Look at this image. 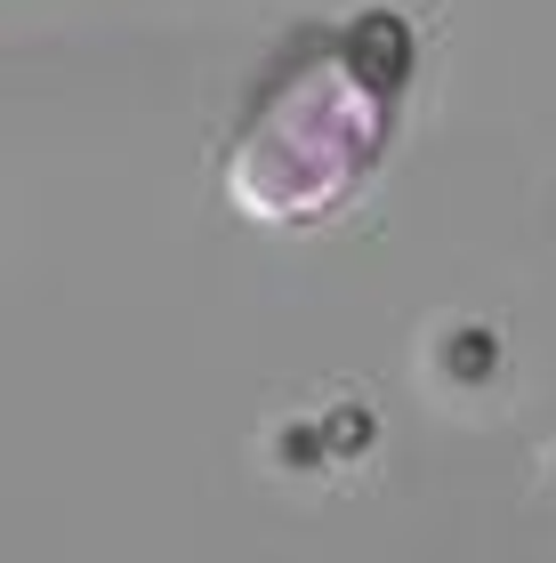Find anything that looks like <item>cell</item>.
Returning a JSON list of instances; mask_svg holds the SVG:
<instances>
[{"label": "cell", "instance_id": "obj_1", "mask_svg": "<svg viewBox=\"0 0 556 563\" xmlns=\"http://www.w3.org/2000/svg\"><path fill=\"white\" fill-rule=\"evenodd\" d=\"M403 41L395 16H356L339 33H307L259 81L218 186L250 225H323L371 186L395 145L403 106Z\"/></svg>", "mask_w": 556, "mask_h": 563}]
</instances>
